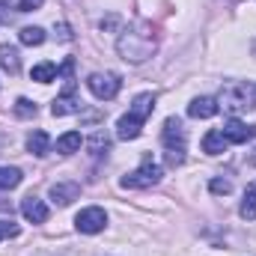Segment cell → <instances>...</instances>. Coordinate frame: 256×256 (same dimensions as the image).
Masks as SVG:
<instances>
[{
	"instance_id": "15",
	"label": "cell",
	"mask_w": 256,
	"mask_h": 256,
	"mask_svg": "<svg viewBox=\"0 0 256 256\" xmlns=\"http://www.w3.org/2000/svg\"><path fill=\"white\" fill-rule=\"evenodd\" d=\"M27 149H30L36 158H42V155L51 152V137H48L45 131H33V134L27 137Z\"/></svg>"
},
{
	"instance_id": "25",
	"label": "cell",
	"mask_w": 256,
	"mask_h": 256,
	"mask_svg": "<svg viewBox=\"0 0 256 256\" xmlns=\"http://www.w3.org/2000/svg\"><path fill=\"white\" fill-rule=\"evenodd\" d=\"M12 236H18V226L12 220H0V242L3 238H12Z\"/></svg>"
},
{
	"instance_id": "13",
	"label": "cell",
	"mask_w": 256,
	"mask_h": 256,
	"mask_svg": "<svg viewBox=\"0 0 256 256\" xmlns=\"http://www.w3.org/2000/svg\"><path fill=\"white\" fill-rule=\"evenodd\" d=\"M80 143H84L80 131H66L63 137H57V152L60 155H74V152H80Z\"/></svg>"
},
{
	"instance_id": "26",
	"label": "cell",
	"mask_w": 256,
	"mask_h": 256,
	"mask_svg": "<svg viewBox=\"0 0 256 256\" xmlns=\"http://www.w3.org/2000/svg\"><path fill=\"white\" fill-rule=\"evenodd\" d=\"M45 0H21L18 3V12H33V9H39Z\"/></svg>"
},
{
	"instance_id": "24",
	"label": "cell",
	"mask_w": 256,
	"mask_h": 256,
	"mask_svg": "<svg viewBox=\"0 0 256 256\" xmlns=\"http://www.w3.org/2000/svg\"><path fill=\"white\" fill-rule=\"evenodd\" d=\"M208 191L218 194V196H220V194L226 196V194L232 191V182H230V179H212V182H208Z\"/></svg>"
},
{
	"instance_id": "27",
	"label": "cell",
	"mask_w": 256,
	"mask_h": 256,
	"mask_svg": "<svg viewBox=\"0 0 256 256\" xmlns=\"http://www.w3.org/2000/svg\"><path fill=\"white\" fill-rule=\"evenodd\" d=\"M21 0H0V9H18Z\"/></svg>"
},
{
	"instance_id": "12",
	"label": "cell",
	"mask_w": 256,
	"mask_h": 256,
	"mask_svg": "<svg viewBox=\"0 0 256 256\" xmlns=\"http://www.w3.org/2000/svg\"><path fill=\"white\" fill-rule=\"evenodd\" d=\"M218 110H220L218 98H208V96H200V98H194L188 104V116H194V120H212Z\"/></svg>"
},
{
	"instance_id": "22",
	"label": "cell",
	"mask_w": 256,
	"mask_h": 256,
	"mask_svg": "<svg viewBox=\"0 0 256 256\" xmlns=\"http://www.w3.org/2000/svg\"><path fill=\"white\" fill-rule=\"evenodd\" d=\"M108 149H110V140L104 137V131H96V134L90 137V152H92V155H104Z\"/></svg>"
},
{
	"instance_id": "1",
	"label": "cell",
	"mask_w": 256,
	"mask_h": 256,
	"mask_svg": "<svg viewBox=\"0 0 256 256\" xmlns=\"http://www.w3.org/2000/svg\"><path fill=\"white\" fill-rule=\"evenodd\" d=\"M155 48H158V39H155V30H152L149 21L131 24L116 39V51L126 63H146L155 54Z\"/></svg>"
},
{
	"instance_id": "23",
	"label": "cell",
	"mask_w": 256,
	"mask_h": 256,
	"mask_svg": "<svg viewBox=\"0 0 256 256\" xmlns=\"http://www.w3.org/2000/svg\"><path fill=\"white\" fill-rule=\"evenodd\" d=\"M15 114H18L21 120H30V116H36V104H33L30 98H18V102H15Z\"/></svg>"
},
{
	"instance_id": "16",
	"label": "cell",
	"mask_w": 256,
	"mask_h": 256,
	"mask_svg": "<svg viewBox=\"0 0 256 256\" xmlns=\"http://www.w3.org/2000/svg\"><path fill=\"white\" fill-rule=\"evenodd\" d=\"M224 149H226V137H224V131H214V128H212V131L202 137V152H206V155H220Z\"/></svg>"
},
{
	"instance_id": "21",
	"label": "cell",
	"mask_w": 256,
	"mask_h": 256,
	"mask_svg": "<svg viewBox=\"0 0 256 256\" xmlns=\"http://www.w3.org/2000/svg\"><path fill=\"white\" fill-rule=\"evenodd\" d=\"M18 39H21V45H42L48 36H45L42 27H24V30L18 33Z\"/></svg>"
},
{
	"instance_id": "17",
	"label": "cell",
	"mask_w": 256,
	"mask_h": 256,
	"mask_svg": "<svg viewBox=\"0 0 256 256\" xmlns=\"http://www.w3.org/2000/svg\"><path fill=\"white\" fill-rule=\"evenodd\" d=\"M152 110H155V96H152V92H140V96L134 98V104H131V114H137L140 120H149Z\"/></svg>"
},
{
	"instance_id": "2",
	"label": "cell",
	"mask_w": 256,
	"mask_h": 256,
	"mask_svg": "<svg viewBox=\"0 0 256 256\" xmlns=\"http://www.w3.org/2000/svg\"><path fill=\"white\" fill-rule=\"evenodd\" d=\"M218 108H224L230 114L256 108V84H230V86H224L220 96H218Z\"/></svg>"
},
{
	"instance_id": "3",
	"label": "cell",
	"mask_w": 256,
	"mask_h": 256,
	"mask_svg": "<svg viewBox=\"0 0 256 256\" xmlns=\"http://www.w3.org/2000/svg\"><path fill=\"white\" fill-rule=\"evenodd\" d=\"M161 140H164V149H167V164H170V167L182 164V161H185V140H188V134H185V126H182V120L170 116V120L164 122Z\"/></svg>"
},
{
	"instance_id": "9",
	"label": "cell",
	"mask_w": 256,
	"mask_h": 256,
	"mask_svg": "<svg viewBox=\"0 0 256 256\" xmlns=\"http://www.w3.org/2000/svg\"><path fill=\"white\" fill-rule=\"evenodd\" d=\"M143 122H146V120H140L137 114L128 110L126 116H120V122H116V137H120V140H137L140 131H143Z\"/></svg>"
},
{
	"instance_id": "10",
	"label": "cell",
	"mask_w": 256,
	"mask_h": 256,
	"mask_svg": "<svg viewBox=\"0 0 256 256\" xmlns=\"http://www.w3.org/2000/svg\"><path fill=\"white\" fill-rule=\"evenodd\" d=\"M256 128L254 126H244L242 120H230L226 126H224V137H226V143H248V140H254Z\"/></svg>"
},
{
	"instance_id": "19",
	"label": "cell",
	"mask_w": 256,
	"mask_h": 256,
	"mask_svg": "<svg viewBox=\"0 0 256 256\" xmlns=\"http://www.w3.org/2000/svg\"><path fill=\"white\" fill-rule=\"evenodd\" d=\"M21 185V170L18 167H0V188L3 191H12Z\"/></svg>"
},
{
	"instance_id": "5",
	"label": "cell",
	"mask_w": 256,
	"mask_h": 256,
	"mask_svg": "<svg viewBox=\"0 0 256 256\" xmlns=\"http://www.w3.org/2000/svg\"><path fill=\"white\" fill-rule=\"evenodd\" d=\"M86 86H90V92L96 96V98H102V102H110V98H116V92H120V86H122V80H120V74H114V72H96V74H90L86 78Z\"/></svg>"
},
{
	"instance_id": "18",
	"label": "cell",
	"mask_w": 256,
	"mask_h": 256,
	"mask_svg": "<svg viewBox=\"0 0 256 256\" xmlns=\"http://www.w3.org/2000/svg\"><path fill=\"white\" fill-rule=\"evenodd\" d=\"M238 214H242L244 220H256V182L248 185L244 200H242V206H238Z\"/></svg>"
},
{
	"instance_id": "6",
	"label": "cell",
	"mask_w": 256,
	"mask_h": 256,
	"mask_svg": "<svg viewBox=\"0 0 256 256\" xmlns=\"http://www.w3.org/2000/svg\"><path fill=\"white\" fill-rule=\"evenodd\" d=\"M104 226H108V214H104V208H98V206L80 208L78 218H74V230L84 232V236H96V232H102Z\"/></svg>"
},
{
	"instance_id": "7",
	"label": "cell",
	"mask_w": 256,
	"mask_h": 256,
	"mask_svg": "<svg viewBox=\"0 0 256 256\" xmlns=\"http://www.w3.org/2000/svg\"><path fill=\"white\" fill-rule=\"evenodd\" d=\"M78 110H80V98L74 96V84L68 80V84H66V92L54 98L51 114H54V116H68V114H78Z\"/></svg>"
},
{
	"instance_id": "11",
	"label": "cell",
	"mask_w": 256,
	"mask_h": 256,
	"mask_svg": "<svg viewBox=\"0 0 256 256\" xmlns=\"http://www.w3.org/2000/svg\"><path fill=\"white\" fill-rule=\"evenodd\" d=\"M48 194H51V200L57 206H72L80 196V185H74V182H54Z\"/></svg>"
},
{
	"instance_id": "4",
	"label": "cell",
	"mask_w": 256,
	"mask_h": 256,
	"mask_svg": "<svg viewBox=\"0 0 256 256\" xmlns=\"http://www.w3.org/2000/svg\"><path fill=\"white\" fill-rule=\"evenodd\" d=\"M161 176H164V170H161L155 161H143L134 173L122 176L120 185H122V188H131V191H140V188H152V185H158Z\"/></svg>"
},
{
	"instance_id": "14",
	"label": "cell",
	"mask_w": 256,
	"mask_h": 256,
	"mask_svg": "<svg viewBox=\"0 0 256 256\" xmlns=\"http://www.w3.org/2000/svg\"><path fill=\"white\" fill-rule=\"evenodd\" d=\"M0 68L15 74L21 68V57H18V48L15 45H0Z\"/></svg>"
},
{
	"instance_id": "20",
	"label": "cell",
	"mask_w": 256,
	"mask_h": 256,
	"mask_svg": "<svg viewBox=\"0 0 256 256\" xmlns=\"http://www.w3.org/2000/svg\"><path fill=\"white\" fill-rule=\"evenodd\" d=\"M30 78H33V80H39V84H51V80L57 78V66H54V63H39V66H33Z\"/></svg>"
},
{
	"instance_id": "8",
	"label": "cell",
	"mask_w": 256,
	"mask_h": 256,
	"mask_svg": "<svg viewBox=\"0 0 256 256\" xmlns=\"http://www.w3.org/2000/svg\"><path fill=\"white\" fill-rule=\"evenodd\" d=\"M21 214H24L30 224H45V220H48V206H45L39 196L30 194V196L21 200Z\"/></svg>"
}]
</instances>
